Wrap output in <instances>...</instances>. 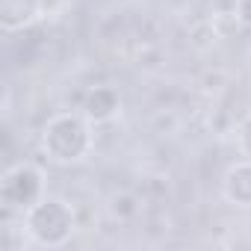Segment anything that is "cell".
<instances>
[{"label": "cell", "mask_w": 251, "mask_h": 251, "mask_svg": "<svg viewBox=\"0 0 251 251\" xmlns=\"http://www.w3.org/2000/svg\"><path fill=\"white\" fill-rule=\"evenodd\" d=\"M39 148L53 166H77L95 148V124L86 112H56L45 121Z\"/></svg>", "instance_id": "6da1fadb"}, {"label": "cell", "mask_w": 251, "mask_h": 251, "mask_svg": "<svg viewBox=\"0 0 251 251\" xmlns=\"http://www.w3.org/2000/svg\"><path fill=\"white\" fill-rule=\"evenodd\" d=\"M24 225L36 245L42 248H62L71 242L77 230V213L74 207L59 195H45L39 204H33L24 213Z\"/></svg>", "instance_id": "7a4b0ae2"}, {"label": "cell", "mask_w": 251, "mask_h": 251, "mask_svg": "<svg viewBox=\"0 0 251 251\" xmlns=\"http://www.w3.org/2000/svg\"><path fill=\"white\" fill-rule=\"evenodd\" d=\"M48 195V180L42 166L21 160L12 163L0 177V207L3 216H24L33 204H39Z\"/></svg>", "instance_id": "3957f363"}, {"label": "cell", "mask_w": 251, "mask_h": 251, "mask_svg": "<svg viewBox=\"0 0 251 251\" xmlns=\"http://www.w3.org/2000/svg\"><path fill=\"white\" fill-rule=\"evenodd\" d=\"M45 15V0H0V30L6 36L27 33Z\"/></svg>", "instance_id": "277c9868"}, {"label": "cell", "mask_w": 251, "mask_h": 251, "mask_svg": "<svg viewBox=\"0 0 251 251\" xmlns=\"http://www.w3.org/2000/svg\"><path fill=\"white\" fill-rule=\"evenodd\" d=\"M222 195L227 204H233L239 210H251V160L248 157L227 166V172L222 177Z\"/></svg>", "instance_id": "5b68a950"}, {"label": "cell", "mask_w": 251, "mask_h": 251, "mask_svg": "<svg viewBox=\"0 0 251 251\" xmlns=\"http://www.w3.org/2000/svg\"><path fill=\"white\" fill-rule=\"evenodd\" d=\"M80 109L86 112V118L92 124H106L121 112V95H118L115 86H92L86 92Z\"/></svg>", "instance_id": "8992f818"}, {"label": "cell", "mask_w": 251, "mask_h": 251, "mask_svg": "<svg viewBox=\"0 0 251 251\" xmlns=\"http://www.w3.org/2000/svg\"><path fill=\"white\" fill-rule=\"evenodd\" d=\"M36 245L27 225H24V216H3V227H0V248L3 251H24Z\"/></svg>", "instance_id": "52a82bcc"}, {"label": "cell", "mask_w": 251, "mask_h": 251, "mask_svg": "<svg viewBox=\"0 0 251 251\" xmlns=\"http://www.w3.org/2000/svg\"><path fill=\"white\" fill-rule=\"evenodd\" d=\"M139 210H142V201H139L133 192H115V195L109 198V213H112L118 222H130V219H136Z\"/></svg>", "instance_id": "ba28073f"}, {"label": "cell", "mask_w": 251, "mask_h": 251, "mask_svg": "<svg viewBox=\"0 0 251 251\" xmlns=\"http://www.w3.org/2000/svg\"><path fill=\"white\" fill-rule=\"evenodd\" d=\"M236 148L242 157L251 160V112H245L236 124Z\"/></svg>", "instance_id": "9c48e42d"}, {"label": "cell", "mask_w": 251, "mask_h": 251, "mask_svg": "<svg viewBox=\"0 0 251 251\" xmlns=\"http://www.w3.org/2000/svg\"><path fill=\"white\" fill-rule=\"evenodd\" d=\"M233 18L239 27H251V0H233Z\"/></svg>", "instance_id": "30bf717a"}]
</instances>
